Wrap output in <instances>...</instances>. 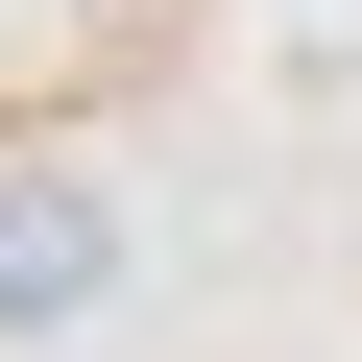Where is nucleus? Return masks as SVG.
I'll return each instance as SVG.
<instances>
[{
    "label": "nucleus",
    "mask_w": 362,
    "mask_h": 362,
    "mask_svg": "<svg viewBox=\"0 0 362 362\" xmlns=\"http://www.w3.org/2000/svg\"><path fill=\"white\" fill-rule=\"evenodd\" d=\"M121 290V194H73V169H0V338H73Z\"/></svg>",
    "instance_id": "obj_1"
}]
</instances>
